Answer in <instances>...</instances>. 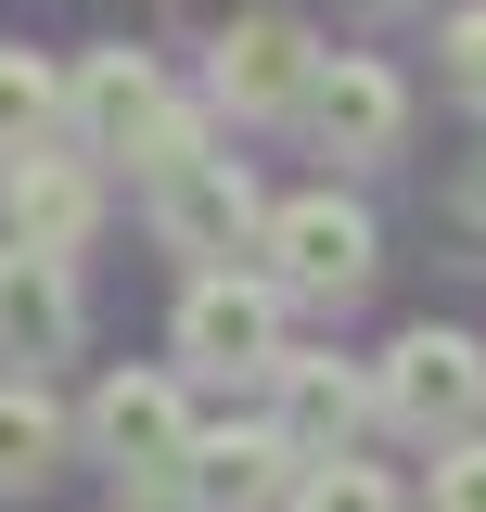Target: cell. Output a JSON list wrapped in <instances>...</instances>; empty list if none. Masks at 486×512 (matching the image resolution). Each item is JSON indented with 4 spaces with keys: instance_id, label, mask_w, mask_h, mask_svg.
Listing matches in <instances>:
<instances>
[{
    "instance_id": "obj_1",
    "label": "cell",
    "mask_w": 486,
    "mask_h": 512,
    "mask_svg": "<svg viewBox=\"0 0 486 512\" xmlns=\"http://www.w3.org/2000/svg\"><path fill=\"white\" fill-rule=\"evenodd\" d=\"M64 116H77L90 154H128L141 180H167L180 154H205V116L154 77V52H90V77L64 90Z\"/></svg>"
},
{
    "instance_id": "obj_2",
    "label": "cell",
    "mask_w": 486,
    "mask_h": 512,
    "mask_svg": "<svg viewBox=\"0 0 486 512\" xmlns=\"http://www.w3.org/2000/svg\"><path fill=\"white\" fill-rule=\"evenodd\" d=\"M256 256H269V295H307V308H346L371 282V218L346 192H295L256 218Z\"/></svg>"
},
{
    "instance_id": "obj_3",
    "label": "cell",
    "mask_w": 486,
    "mask_h": 512,
    "mask_svg": "<svg viewBox=\"0 0 486 512\" xmlns=\"http://www.w3.org/2000/svg\"><path fill=\"white\" fill-rule=\"evenodd\" d=\"M371 410L410 423V436H461V423L486 410V346H474V333H435V320L397 333L384 372H371Z\"/></svg>"
},
{
    "instance_id": "obj_4",
    "label": "cell",
    "mask_w": 486,
    "mask_h": 512,
    "mask_svg": "<svg viewBox=\"0 0 486 512\" xmlns=\"http://www.w3.org/2000/svg\"><path fill=\"white\" fill-rule=\"evenodd\" d=\"M90 448L116 461V474H141V487H167L192 448V397L167 372H103V397H90Z\"/></svg>"
},
{
    "instance_id": "obj_5",
    "label": "cell",
    "mask_w": 486,
    "mask_h": 512,
    "mask_svg": "<svg viewBox=\"0 0 486 512\" xmlns=\"http://www.w3.org/2000/svg\"><path fill=\"white\" fill-rule=\"evenodd\" d=\"M0 218H13V244L26 256H77L90 231H103V180L77 167V154H0Z\"/></svg>"
},
{
    "instance_id": "obj_6",
    "label": "cell",
    "mask_w": 486,
    "mask_h": 512,
    "mask_svg": "<svg viewBox=\"0 0 486 512\" xmlns=\"http://www.w3.org/2000/svg\"><path fill=\"white\" fill-rule=\"evenodd\" d=\"M180 359L192 372H269V359H282V295L205 269V282L180 295Z\"/></svg>"
},
{
    "instance_id": "obj_7",
    "label": "cell",
    "mask_w": 486,
    "mask_h": 512,
    "mask_svg": "<svg viewBox=\"0 0 486 512\" xmlns=\"http://www.w3.org/2000/svg\"><path fill=\"white\" fill-rule=\"evenodd\" d=\"M154 231H167L180 256H205V269H218L231 244H256V180H243L231 154H180V167L154 180Z\"/></svg>"
},
{
    "instance_id": "obj_8",
    "label": "cell",
    "mask_w": 486,
    "mask_h": 512,
    "mask_svg": "<svg viewBox=\"0 0 486 512\" xmlns=\"http://www.w3.org/2000/svg\"><path fill=\"white\" fill-rule=\"evenodd\" d=\"M295 474H307L295 448L269 436V423H243V436H192L167 487H180L192 512H269V500H295Z\"/></svg>"
},
{
    "instance_id": "obj_9",
    "label": "cell",
    "mask_w": 486,
    "mask_h": 512,
    "mask_svg": "<svg viewBox=\"0 0 486 512\" xmlns=\"http://www.w3.org/2000/svg\"><path fill=\"white\" fill-rule=\"evenodd\" d=\"M307 77H320V39L295 13H243L218 39V103L231 116H282V103H307Z\"/></svg>"
},
{
    "instance_id": "obj_10",
    "label": "cell",
    "mask_w": 486,
    "mask_h": 512,
    "mask_svg": "<svg viewBox=\"0 0 486 512\" xmlns=\"http://www.w3.org/2000/svg\"><path fill=\"white\" fill-rule=\"evenodd\" d=\"M269 372H282V423L269 436L295 461H346V436L371 423V372H346V359H269Z\"/></svg>"
},
{
    "instance_id": "obj_11",
    "label": "cell",
    "mask_w": 486,
    "mask_h": 512,
    "mask_svg": "<svg viewBox=\"0 0 486 512\" xmlns=\"http://www.w3.org/2000/svg\"><path fill=\"white\" fill-rule=\"evenodd\" d=\"M307 128H320V154H397L410 90H397L384 64H320V77H307Z\"/></svg>"
},
{
    "instance_id": "obj_12",
    "label": "cell",
    "mask_w": 486,
    "mask_h": 512,
    "mask_svg": "<svg viewBox=\"0 0 486 512\" xmlns=\"http://www.w3.org/2000/svg\"><path fill=\"white\" fill-rule=\"evenodd\" d=\"M64 346H77V282H64V256H0V359H26V372H39V359H64Z\"/></svg>"
},
{
    "instance_id": "obj_13",
    "label": "cell",
    "mask_w": 486,
    "mask_h": 512,
    "mask_svg": "<svg viewBox=\"0 0 486 512\" xmlns=\"http://www.w3.org/2000/svg\"><path fill=\"white\" fill-rule=\"evenodd\" d=\"M52 461H64V410L39 397V372H13L0 384V500H26Z\"/></svg>"
},
{
    "instance_id": "obj_14",
    "label": "cell",
    "mask_w": 486,
    "mask_h": 512,
    "mask_svg": "<svg viewBox=\"0 0 486 512\" xmlns=\"http://www.w3.org/2000/svg\"><path fill=\"white\" fill-rule=\"evenodd\" d=\"M52 128H64V77H52L39 52H13V39H0V154H39Z\"/></svg>"
},
{
    "instance_id": "obj_15",
    "label": "cell",
    "mask_w": 486,
    "mask_h": 512,
    "mask_svg": "<svg viewBox=\"0 0 486 512\" xmlns=\"http://www.w3.org/2000/svg\"><path fill=\"white\" fill-rule=\"evenodd\" d=\"M295 512H397V487L371 461H307L295 474Z\"/></svg>"
},
{
    "instance_id": "obj_16",
    "label": "cell",
    "mask_w": 486,
    "mask_h": 512,
    "mask_svg": "<svg viewBox=\"0 0 486 512\" xmlns=\"http://www.w3.org/2000/svg\"><path fill=\"white\" fill-rule=\"evenodd\" d=\"M423 512H486V436L435 448V487H423Z\"/></svg>"
},
{
    "instance_id": "obj_17",
    "label": "cell",
    "mask_w": 486,
    "mask_h": 512,
    "mask_svg": "<svg viewBox=\"0 0 486 512\" xmlns=\"http://www.w3.org/2000/svg\"><path fill=\"white\" fill-rule=\"evenodd\" d=\"M448 244H461V256L486 269V154L461 167V180H448Z\"/></svg>"
},
{
    "instance_id": "obj_18",
    "label": "cell",
    "mask_w": 486,
    "mask_h": 512,
    "mask_svg": "<svg viewBox=\"0 0 486 512\" xmlns=\"http://www.w3.org/2000/svg\"><path fill=\"white\" fill-rule=\"evenodd\" d=\"M448 90H461V103H486V0L448 26Z\"/></svg>"
},
{
    "instance_id": "obj_19",
    "label": "cell",
    "mask_w": 486,
    "mask_h": 512,
    "mask_svg": "<svg viewBox=\"0 0 486 512\" xmlns=\"http://www.w3.org/2000/svg\"><path fill=\"white\" fill-rule=\"evenodd\" d=\"M116 512H167V500H154V487H141V500H116Z\"/></svg>"
}]
</instances>
